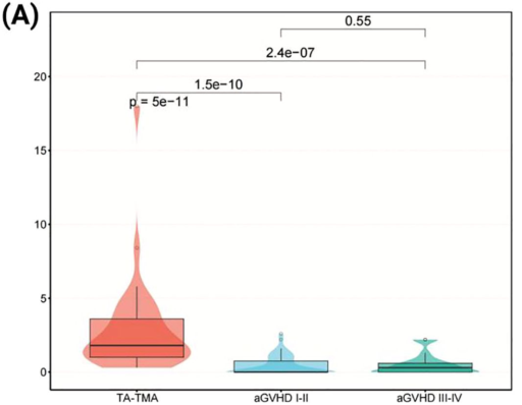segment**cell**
Here are the masks:
<instances>
[{"label": "cell", "instance_id": "obj_1", "mask_svg": "<svg viewBox=\"0 0 522 405\" xmlns=\"http://www.w3.org/2000/svg\"><path fill=\"white\" fill-rule=\"evenodd\" d=\"M134 115H135L136 131L138 132L139 118H140V105H136L134 107Z\"/></svg>", "mask_w": 522, "mask_h": 405}, {"label": "cell", "instance_id": "obj_2", "mask_svg": "<svg viewBox=\"0 0 522 405\" xmlns=\"http://www.w3.org/2000/svg\"><path fill=\"white\" fill-rule=\"evenodd\" d=\"M346 24L347 25H351L352 24V18L351 17H347Z\"/></svg>", "mask_w": 522, "mask_h": 405}, {"label": "cell", "instance_id": "obj_3", "mask_svg": "<svg viewBox=\"0 0 522 405\" xmlns=\"http://www.w3.org/2000/svg\"><path fill=\"white\" fill-rule=\"evenodd\" d=\"M291 55H292L291 51H287V52H286V56H287V57H290Z\"/></svg>", "mask_w": 522, "mask_h": 405}, {"label": "cell", "instance_id": "obj_4", "mask_svg": "<svg viewBox=\"0 0 522 405\" xmlns=\"http://www.w3.org/2000/svg\"><path fill=\"white\" fill-rule=\"evenodd\" d=\"M301 54H302L303 57L305 56V54H306L305 49H302Z\"/></svg>", "mask_w": 522, "mask_h": 405}, {"label": "cell", "instance_id": "obj_5", "mask_svg": "<svg viewBox=\"0 0 522 405\" xmlns=\"http://www.w3.org/2000/svg\"><path fill=\"white\" fill-rule=\"evenodd\" d=\"M240 87H242V83L239 82L238 83V88H240Z\"/></svg>", "mask_w": 522, "mask_h": 405}]
</instances>
